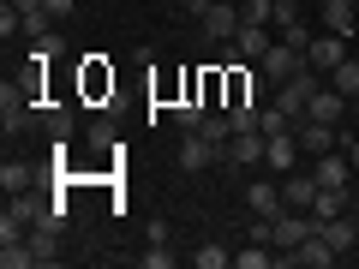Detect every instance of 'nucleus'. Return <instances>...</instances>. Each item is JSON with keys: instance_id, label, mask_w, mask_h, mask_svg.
<instances>
[{"instance_id": "nucleus-1", "label": "nucleus", "mask_w": 359, "mask_h": 269, "mask_svg": "<svg viewBox=\"0 0 359 269\" xmlns=\"http://www.w3.org/2000/svg\"><path fill=\"white\" fill-rule=\"evenodd\" d=\"M318 90H323V72L299 66L287 84H276V108H282V114H294V126H299V120L311 114V96H318Z\"/></svg>"}, {"instance_id": "nucleus-2", "label": "nucleus", "mask_w": 359, "mask_h": 269, "mask_svg": "<svg viewBox=\"0 0 359 269\" xmlns=\"http://www.w3.org/2000/svg\"><path fill=\"white\" fill-rule=\"evenodd\" d=\"M42 120V108H30V96L25 90H0V126H6V138H13V132H25V126H36Z\"/></svg>"}, {"instance_id": "nucleus-3", "label": "nucleus", "mask_w": 359, "mask_h": 269, "mask_svg": "<svg viewBox=\"0 0 359 269\" xmlns=\"http://www.w3.org/2000/svg\"><path fill=\"white\" fill-rule=\"evenodd\" d=\"M257 66H264V78H269V84H287V78H294L299 66H306V54H299L294 42H282V36H276V42H269V54H264Z\"/></svg>"}, {"instance_id": "nucleus-4", "label": "nucleus", "mask_w": 359, "mask_h": 269, "mask_svg": "<svg viewBox=\"0 0 359 269\" xmlns=\"http://www.w3.org/2000/svg\"><path fill=\"white\" fill-rule=\"evenodd\" d=\"M341 60H347V36H335V30H330V36H311V48H306V66H311V72L330 78Z\"/></svg>"}, {"instance_id": "nucleus-5", "label": "nucleus", "mask_w": 359, "mask_h": 269, "mask_svg": "<svg viewBox=\"0 0 359 269\" xmlns=\"http://www.w3.org/2000/svg\"><path fill=\"white\" fill-rule=\"evenodd\" d=\"M222 162V144H210L204 132H186V144H180V167L186 174H204V167Z\"/></svg>"}, {"instance_id": "nucleus-6", "label": "nucleus", "mask_w": 359, "mask_h": 269, "mask_svg": "<svg viewBox=\"0 0 359 269\" xmlns=\"http://www.w3.org/2000/svg\"><path fill=\"white\" fill-rule=\"evenodd\" d=\"M198 25H204V36H216V42H233V36H240V6H228V0H210Z\"/></svg>"}, {"instance_id": "nucleus-7", "label": "nucleus", "mask_w": 359, "mask_h": 269, "mask_svg": "<svg viewBox=\"0 0 359 269\" xmlns=\"http://www.w3.org/2000/svg\"><path fill=\"white\" fill-rule=\"evenodd\" d=\"M245 209H252V216H282V186H276V179H252V186H245Z\"/></svg>"}, {"instance_id": "nucleus-8", "label": "nucleus", "mask_w": 359, "mask_h": 269, "mask_svg": "<svg viewBox=\"0 0 359 269\" xmlns=\"http://www.w3.org/2000/svg\"><path fill=\"white\" fill-rule=\"evenodd\" d=\"M264 150H269V138H264V132H233V138H228V162H240V167H257V162H264Z\"/></svg>"}, {"instance_id": "nucleus-9", "label": "nucleus", "mask_w": 359, "mask_h": 269, "mask_svg": "<svg viewBox=\"0 0 359 269\" xmlns=\"http://www.w3.org/2000/svg\"><path fill=\"white\" fill-rule=\"evenodd\" d=\"M335 257H341V251H335V245H330V240H323V228H318V233H311V240H306V245H299V251H294V257H287V263H294V269H330V263H335Z\"/></svg>"}, {"instance_id": "nucleus-10", "label": "nucleus", "mask_w": 359, "mask_h": 269, "mask_svg": "<svg viewBox=\"0 0 359 269\" xmlns=\"http://www.w3.org/2000/svg\"><path fill=\"white\" fill-rule=\"evenodd\" d=\"M264 162L276 167V174H294V167H299V132H276L269 150H264Z\"/></svg>"}, {"instance_id": "nucleus-11", "label": "nucleus", "mask_w": 359, "mask_h": 269, "mask_svg": "<svg viewBox=\"0 0 359 269\" xmlns=\"http://www.w3.org/2000/svg\"><path fill=\"white\" fill-rule=\"evenodd\" d=\"M318 192H323L318 174H287L282 179V204L287 209H311V204H318Z\"/></svg>"}, {"instance_id": "nucleus-12", "label": "nucleus", "mask_w": 359, "mask_h": 269, "mask_svg": "<svg viewBox=\"0 0 359 269\" xmlns=\"http://www.w3.org/2000/svg\"><path fill=\"white\" fill-rule=\"evenodd\" d=\"M294 132H299V150H306V156H323V150H335V126H330V120H311V114H306Z\"/></svg>"}, {"instance_id": "nucleus-13", "label": "nucleus", "mask_w": 359, "mask_h": 269, "mask_svg": "<svg viewBox=\"0 0 359 269\" xmlns=\"http://www.w3.org/2000/svg\"><path fill=\"white\" fill-rule=\"evenodd\" d=\"M269 42H276V30H269V25H245V18H240V36H233L240 60H264V54H269Z\"/></svg>"}, {"instance_id": "nucleus-14", "label": "nucleus", "mask_w": 359, "mask_h": 269, "mask_svg": "<svg viewBox=\"0 0 359 269\" xmlns=\"http://www.w3.org/2000/svg\"><path fill=\"white\" fill-rule=\"evenodd\" d=\"M54 245H60V221H48V216H42L36 228H30V251H36V263H54V257H60Z\"/></svg>"}, {"instance_id": "nucleus-15", "label": "nucleus", "mask_w": 359, "mask_h": 269, "mask_svg": "<svg viewBox=\"0 0 359 269\" xmlns=\"http://www.w3.org/2000/svg\"><path fill=\"white\" fill-rule=\"evenodd\" d=\"M341 114H347V96H341L335 84H323L318 96H311V120H330V126H335Z\"/></svg>"}, {"instance_id": "nucleus-16", "label": "nucleus", "mask_w": 359, "mask_h": 269, "mask_svg": "<svg viewBox=\"0 0 359 269\" xmlns=\"http://www.w3.org/2000/svg\"><path fill=\"white\" fill-rule=\"evenodd\" d=\"M347 167H353V162H347V156H330V150H323L311 174H318V186H341V192H347Z\"/></svg>"}, {"instance_id": "nucleus-17", "label": "nucleus", "mask_w": 359, "mask_h": 269, "mask_svg": "<svg viewBox=\"0 0 359 269\" xmlns=\"http://www.w3.org/2000/svg\"><path fill=\"white\" fill-rule=\"evenodd\" d=\"M323 25H330L335 36H353V25H359V18H353V0H323Z\"/></svg>"}, {"instance_id": "nucleus-18", "label": "nucleus", "mask_w": 359, "mask_h": 269, "mask_svg": "<svg viewBox=\"0 0 359 269\" xmlns=\"http://www.w3.org/2000/svg\"><path fill=\"white\" fill-rule=\"evenodd\" d=\"M30 179H36V167H30V162H0V192H6V198L30 192Z\"/></svg>"}, {"instance_id": "nucleus-19", "label": "nucleus", "mask_w": 359, "mask_h": 269, "mask_svg": "<svg viewBox=\"0 0 359 269\" xmlns=\"http://www.w3.org/2000/svg\"><path fill=\"white\" fill-rule=\"evenodd\" d=\"M198 132H204L210 144H222V162H228V138H233V120H228V114H204V126H198Z\"/></svg>"}, {"instance_id": "nucleus-20", "label": "nucleus", "mask_w": 359, "mask_h": 269, "mask_svg": "<svg viewBox=\"0 0 359 269\" xmlns=\"http://www.w3.org/2000/svg\"><path fill=\"white\" fill-rule=\"evenodd\" d=\"M42 126L66 144V132H72V108H66V102H48V108H42Z\"/></svg>"}, {"instance_id": "nucleus-21", "label": "nucleus", "mask_w": 359, "mask_h": 269, "mask_svg": "<svg viewBox=\"0 0 359 269\" xmlns=\"http://www.w3.org/2000/svg\"><path fill=\"white\" fill-rule=\"evenodd\" d=\"M233 263H240V269H269V263H276V245H245V251H233Z\"/></svg>"}, {"instance_id": "nucleus-22", "label": "nucleus", "mask_w": 359, "mask_h": 269, "mask_svg": "<svg viewBox=\"0 0 359 269\" xmlns=\"http://www.w3.org/2000/svg\"><path fill=\"white\" fill-rule=\"evenodd\" d=\"M330 84L341 90L347 102H353V96H359V60H341V66H335V72H330Z\"/></svg>"}, {"instance_id": "nucleus-23", "label": "nucleus", "mask_w": 359, "mask_h": 269, "mask_svg": "<svg viewBox=\"0 0 359 269\" xmlns=\"http://www.w3.org/2000/svg\"><path fill=\"white\" fill-rule=\"evenodd\" d=\"M186 263H192V269H222V263H233V251H222V245H198Z\"/></svg>"}, {"instance_id": "nucleus-24", "label": "nucleus", "mask_w": 359, "mask_h": 269, "mask_svg": "<svg viewBox=\"0 0 359 269\" xmlns=\"http://www.w3.org/2000/svg\"><path fill=\"white\" fill-rule=\"evenodd\" d=\"M257 132H264V138H276V132H294V114H282V108H264V114H257Z\"/></svg>"}, {"instance_id": "nucleus-25", "label": "nucleus", "mask_w": 359, "mask_h": 269, "mask_svg": "<svg viewBox=\"0 0 359 269\" xmlns=\"http://www.w3.org/2000/svg\"><path fill=\"white\" fill-rule=\"evenodd\" d=\"M0 263H6V269H30V263H36L30 240H18V245H0Z\"/></svg>"}, {"instance_id": "nucleus-26", "label": "nucleus", "mask_w": 359, "mask_h": 269, "mask_svg": "<svg viewBox=\"0 0 359 269\" xmlns=\"http://www.w3.org/2000/svg\"><path fill=\"white\" fill-rule=\"evenodd\" d=\"M257 114H264L257 102H228V120H233V132H252V126H257Z\"/></svg>"}, {"instance_id": "nucleus-27", "label": "nucleus", "mask_w": 359, "mask_h": 269, "mask_svg": "<svg viewBox=\"0 0 359 269\" xmlns=\"http://www.w3.org/2000/svg\"><path fill=\"white\" fill-rule=\"evenodd\" d=\"M240 18H245V25H269V18H276V0H245Z\"/></svg>"}, {"instance_id": "nucleus-28", "label": "nucleus", "mask_w": 359, "mask_h": 269, "mask_svg": "<svg viewBox=\"0 0 359 269\" xmlns=\"http://www.w3.org/2000/svg\"><path fill=\"white\" fill-rule=\"evenodd\" d=\"M54 54H66V42L54 36V30H42V36H36V60H54Z\"/></svg>"}, {"instance_id": "nucleus-29", "label": "nucleus", "mask_w": 359, "mask_h": 269, "mask_svg": "<svg viewBox=\"0 0 359 269\" xmlns=\"http://www.w3.org/2000/svg\"><path fill=\"white\" fill-rule=\"evenodd\" d=\"M138 263L144 269H168V263H174V251H168V245H150V251H138Z\"/></svg>"}, {"instance_id": "nucleus-30", "label": "nucleus", "mask_w": 359, "mask_h": 269, "mask_svg": "<svg viewBox=\"0 0 359 269\" xmlns=\"http://www.w3.org/2000/svg\"><path fill=\"white\" fill-rule=\"evenodd\" d=\"M90 150H114V126H108V120L90 126Z\"/></svg>"}, {"instance_id": "nucleus-31", "label": "nucleus", "mask_w": 359, "mask_h": 269, "mask_svg": "<svg viewBox=\"0 0 359 269\" xmlns=\"http://www.w3.org/2000/svg\"><path fill=\"white\" fill-rule=\"evenodd\" d=\"M72 6H78V0H48V13H54V18H66Z\"/></svg>"}, {"instance_id": "nucleus-32", "label": "nucleus", "mask_w": 359, "mask_h": 269, "mask_svg": "<svg viewBox=\"0 0 359 269\" xmlns=\"http://www.w3.org/2000/svg\"><path fill=\"white\" fill-rule=\"evenodd\" d=\"M347 162H353V174H359V138H353V144H347Z\"/></svg>"}, {"instance_id": "nucleus-33", "label": "nucleus", "mask_w": 359, "mask_h": 269, "mask_svg": "<svg viewBox=\"0 0 359 269\" xmlns=\"http://www.w3.org/2000/svg\"><path fill=\"white\" fill-rule=\"evenodd\" d=\"M102 6H108V0H102Z\"/></svg>"}, {"instance_id": "nucleus-34", "label": "nucleus", "mask_w": 359, "mask_h": 269, "mask_svg": "<svg viewBox=\"0 0 359 269\" xmlns=\"http://www.w3.org/2000/svg\"><path fill=\"white\" fill-rule=\"evenodd\" d=\"M353 221H359V216H353Z\"/></svg>"}]
</instances>
